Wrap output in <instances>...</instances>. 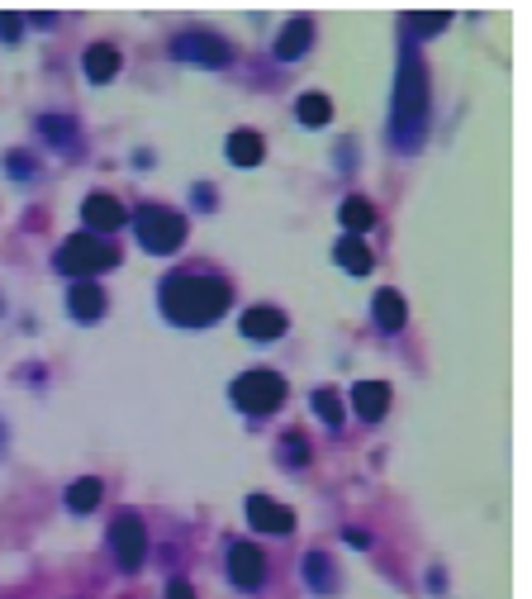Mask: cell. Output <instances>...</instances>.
<instances>
[{
    "label": "cell",
    "mask_w": 532,
    "mask_h": 599,
    "mask_svg": "<svg viewBox=\"0 0 532 599\" xmlns=\"http://www.w3.org/2000/svg\"><path fill=\"white\" fill-rule=\"evenodd\" d=\"M228 300H234V291H228V281L219 276H167L162 281V314L171 324H186V328H200V324H215L219 314L228 310Z\"/></svg>",
    "instance_id": "6da1fadb"
},
{
    "label": "cell",
    "mask_w": 532,
    "mask_h": 599,
    "mask_svg": "<svg viewBox=\"0 0 532 599\" xmlns=\"http://www.w3.org/2000/svg\"><path fill=\"white\" fill-rule=\"evenodd\" d=\"M390 134H395L400 153H414L428 134V77L414 52L400 58V86H395V115H390Z\"/></svg>",
    "instance_id": "7a4b0ae2"
},
{
    "label": "cell",
    "mask_w": 532,
    "mask_h": 599,
    "mask_svg": "<svg viewBox=\"0 0 532 599\" xmlns=\"http://www.w3.org/2000/svg\"><path fill=\"white\" fill-rule=\"evenodd\" d=\"M115 262H119V253H115L105 238H96V234H77V238H67V243H62L58 272H67V276H96V272H110Z\"/></svg>",
    "instance_id": "3957f363"
},
{
    "label": "cell",
    "mask_w": 532,
    "mask_h": 599,
    "mask_svg": "<svg viewBox=\"0 0 532 599\" xmlns=\"http://www.w3.org/2000/svg\"><path fill=\"white\" fill-rule=\"evenodd\" d=\"M186 238V219L176 215L167 205H144L138 209V243H144L148 253H176Z\"/></svg>",
    "instance_id": "277c9868"
},
{
    "label": "cell",
    "mask_w": 532,
    "mask_h": 599,
    "mask_svg": "<svg viewBox=\"0 0 532 599\" xmlns=\"http://www.w3.org/2000/svg\"><path fill=\"white\" fill-rule=\"evenodd\" d=\"M171 52H176V62H186V67H205V72H219V67L234 62V48H228L219 33H209V29H190V33H176L171 39Z\"/></svg>",
    "instance_id": "5b68a950"
},
{
    "label": "cell",
    "mask_w": 532,
    "mask_h": 599,
    "mask_svg": "<svg viewBox=\"0 0 532 599\" xmlns=\"http://www.w3.org/2000/svg\"><path fill=\"white\" fill-rule=\"evenodd\" d=\"M234 404H243L247 414H272L286 404V381L276 372H243L234 381Z\"/></svg>",
    "instance_id": "8992f818"
},
{
    "label": "cell",
    "mask_w": 532,
    "mask_h": 599,
    "mask_svg": "<svg viewBox=\"0 0 532 599\" xmlns=\"http://www.w3.org/2000/svg\"><path fill=\"white\" fill-rule=\"evenodd\" d=\"M115 557H119V567H124V571H138V567H144V557H148L144 519H134V514L115 519Z\"/></svg>",
    "instance_id": "52a82bcc"
},
{
    "label": "cell",
    "mask_w": 532,
    "mask_h": 599,
    "mask_svg": "<svg viewBox=\"0 0 532 599\" xmlns=\"http://www.w3.org/2000/svg\"><path fill=\"white\" fill-rule=\"evenodd\" d=\"M228 576H234V586L253 590L266 576V557L253 548V542H234V548H228Z\"/></svg>",
    "instance_id": "ba28073f"
},
{
    "label": "cell",
    "mask_w": 532,
    "mask_h": 599,
    "mask_svg": "<svg viewBox=\"0 0 532 599\" xmlns=\"http://www.w3.org/2000/svg\"><path fill=\"white\" fill-rule=\"evenodd\" d=\"M247 519H253V528H262V533H290V528H295L290 509L276 504V500H266V495L247 500Z\"/></svg>",
    "instance_id": "9c48e42d"
},
{
    "label": "cell",
    "mask_w": 532,
    "mask_h": 599,
    "mask_svg": "<svg viewBox=\"0 0 532 599\" xmlns=\"http://www.w3.org/2000/svg\"><path fill=\"white\" fill-rule=\"evenodd\" d=\"M243 333H247L253 343H276L280 333H286V314L257 305V310H247V314H243Z\"/></svg>",
    "instance_id": "30bf717a"
},
{
    "label": "cell",
    "mask_w": 532,
    "mask_h": 599,
    "mask_svg": "<svg viewBox=\"0 0 532 599\" xmlns=\"http://www.w3.org/2000/svg\"><path fill=\"white\" fill-rule=\"evenodd\" d=\"M352 404H357V414L366 419V424H376V419H385V410H390V385L385 381L352 385Z\"/></svg>",
    "instance_id": "8fae6325"
},
{
    "label": "cell",
    "mask_w": 532,
    "mask_h": 599,
    "mask_svg": "<svg viewBox=\"0 0 532 599\" xmlns=\"http://www.w3.org/2000/svg\"><path fill=\"white\" fill-rule=\"evenodd\" d=\"M81 215H86V224L96 228V234H105V228H119L124 224V205L115 200V196H86V205H81Z\"/></svg>",
    "instance_id": "7c38bea8"
},
{
    "label": "cell",
    "mask_w": 532,
    "mask_h": 599,
    "mask_svg": "<svg viewBox=\"0 0 532 599\" xmlns=\"http://www.w3.org/2000/svg\"><path fill=\"white\" fill-rule=\"evenodd\" d=\"M67 310H72L77 320H100L105 314V291L96 286V281H77L72 295H67Z\"/></svg>",
    "instance_id": "4fadbf2b"
},
{
    "label": "cell",
    "mask_w": 532,
    "mask_h": 599,
    "mask_svg": "<svg viewBox=\"0 0 532 599\" xmlns=\"http://www.w3.org/2000/svg\"><path fill=\"white\" fill-rule=\"evenodd\" d=\"M115 72H119V48H115V43H96V48H86V77H91L96 86L115 81Z\"/></svg>",
    "instance_id": "5bb4252c"
},
{
    "label": "cell",
    "mask_w": 532,
    "mask_h": 599,
    "mask_svg": "<svg viewBox=\"0 0 532 599\" xmlns=\"http://www.w3.org/2000/svg\"><path fill=\"white\" fill-rule=\"evenodd\" d=\"M262 134H253V129H238L234 138H228V163L234 167H257L262 163Z\"/></svg>",
    "instance_id": "9a60e30c"
},
{
    "label": "cell",
    "mask_w": 532,
    "mask_h": 599,
    "mask_svg": "<svg viewBox=\"0 0 532 599\" xmlns=\"http://www.w3.org/2000/svg\"><path fill=\"white\" fill-rule=\"evenodd\" d=\"M338 219H343V228H352V238H357V234H366V228L376 224V205H371L366 196H347L343 209H338Z\"/></svg>",
    "instance_id": "2e32d148"
},
{
    "label": "cell",
    "mask_w": 532,
    "mask_h": 599,
    "mask_svg": "<svg viewBox=\"0 0 532 599\" xmlns=\"http://www.w3.org/2000/svg\"><path fill=\"white\" fill-rule=\"evenodd\" d=\"M371 310H376V324H381L385 333H400V328H404V300H400V291H381Z\"/></svg>",
    "instance_id": "e0dca14e"
},
{
    "label": "cell",
    "mask_w": 532,
    "mask_h": 599,
    "mask_svg": "<svg viewBox=\"0 0 532 599\" xmlns=\"http://www.w3.org/2000/svg\"><path fill=\"white\" fill-rule=\"evenodd\" d=\"M309 39H314L309 20H290V24H286V33L276 39V58H299V52L309 48Z\"/></svg>",
    "instance_id": "ac0fdd59"
},
{
    "label": "cell",
    "mask_w": 532,
    "mask_h": 599,
    "mask_svg": "<svg viewBox=\"0 0 532 599\" xmlns=\"http://www.w3.org/2000/svg\"><path fill=\"white\" fill-rule=\"evenodd\" d=\"M338 267H347L352 276H366L371 272V248L362 238H343L338 243Z\"/></svg>",
    "instance_id": "d6986e66"
},
{
    "label": "cell",
    "mask_w": 532,
    "mask_h": 599,
    "mask_svg": "<svg viewBox=\"0 0 532 599\" xmlns=\"http://www.w3.org/2000/svg\"><path fill=\"white\" fill-rule=\"evenodd\" d=\"M299 125H309V129H318V125H328V119H333V100L328 96H305V100H299Z\"/></svg>",
    "instance_id": "ffe728a7"
},
{
    "label": "cell",
    "mask_w": 532,
    "mask_h": 599,
    "mask_svg": "<svg viewBox=\"0 0 532 599\" xmlns=\"http://www.w3.org/2000/svg\"><path fill=\"white\" fill-rule=\"evenodd\" d=\"M305 576H309V586H314L318 595H333V567H328L324 552H309V557H305Z\"/></svg>",
    "instance_id": "44dd1931"
},
{
    "label": "cell",
    "mask_w": 532,
    "mask_h": 599,
    "mask_svg": "<svg viewBox=\"0 0 532 599\" xmlns=\"http://www.w3.org/2000/svg\"><path fill=\"white\" fill-rule=\"evenodd\" d=\"M96 504H100V481H91V475L67 490V509H77V514H86V509H96Z\"/></svg>",
    "instance_id": "7402d4cb"
},
{
    "label": "cell",
    "mask_w": 532,
    "mask_h": 599,
    "mask_svg": "<svg viewBox=\"0 0 532 599\" xmlns=\"http://www.w3.org/2000/svg\"><path fill=\"white\" fill-rule=\"evenodd\" d=\"M280 443H286V448H280V462H286V467H305L309 462V438L305 433H286Z\"/></svg>",
    "instance_id": "603a6c76"
},
{
    "label": "cell",
    "mask_w": 532,
    "mask_h": 599,
    "mask_svg": "<svg viewBox=\"0 0 532 599\" xmlns=\"http://www.w3.org/2000/svg\"><path fill=\"white\" fill-rule=\"evenodd\" d=\"M314 414L324 419V424L338 429V424H343V400L333 395V391H314Z\"/></svg>",
    "instance_id": "cb8c5ba5"
},
{
    "label": "cell",
    "mask_w": 532,
    "mask_h": 599,
    "mask_svg": "<svg viewBox=\"0 0 532 599\" xmlns=\"http://www.w3.org/2000/svg\"><path fill=\"white\" fill-rule=\"evenodd\" d=\"M39 129L52 134V144H72V138H77V125H72V119H39Z\"/></svg>",
    "instance_id": "d4e9b609"
},
{
    "label": "cell",
    "mask_w": 532,
    "mask_h": 599,
    "mask_svg": "<svg viewBox=\"0 0 532 599\" xmlns=\"http://www.w3.org/2000/svg\"><path fill=\"white\" fill-rule=\"evenodd\" d=\"M442 24H447V14H442V10H437V14H418V20H414L418 33H437Z\"/></svg>",
    "instance_id": "484cf974"
},
{
    "label": "cell",
    "mask_w": 532,
    "mask_h": 599,
    "mask_svg": "<svg viewBox=\"0 0 532 599\" xmlns=\"http://www.w3.org/2000/svg\"><path fill=\"white\" fill-rule=\"evenodd\" d=\"M167 599H195V595H190L186 580H171V586H167Z\"/></svg>",
    "instance_id": "4316f807"
},
{
    "label": "cell",
    "mask_w": 532,
    "mask_h": 599,
    "mask_svg": "<svg viewBox=\"0 0 532 599\" xmlns=\"http://www.w3.org/2000/svg\"><path fill=\"white\" fill-rule=\"evenodd\" d=\"M0 24H6V39H20V14H0Z\"/></svg>",
    "instance_id": "83f0119b"
}]
</instances>
